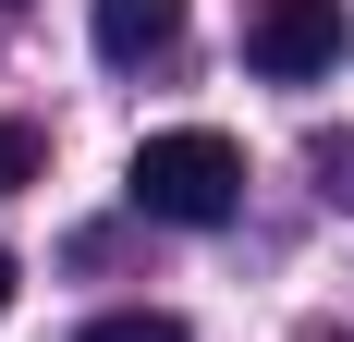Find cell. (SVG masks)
Instances as JSON below:
<instances>
[{"label": "cell", "mask_w": 354, "mask_h": 342, "mask_svg": "<svg viewBox=\"0 0 354 342\" xmlns=\"http://www.w3.org/2000/svg\"><path fill=\"white\" fill-rule=\"evenodd\" d=\"M12 281H25V269H12V257H0V318H12Z\"/></svg>", "instance_id": "52a82bcc"}, {"label": "cell", "mask_w": 354, "mask_h": 342, "mask_svg": "<svg viewBox=\"0 0 354 342\" xmlns=\"http://www.w3.org/2000/svg\"><path fill=\"white\" fill-rule=\"evenodd\" d=\"M318 342H342V330H318Z\"/></svg>", "instance_id": "9c48e42d"}, {"label": "cell", "mask_w": 354, "mask_h": 342, "mask_svg": "<svg viewBox=\"0 0 354 342\" xmlns=\"http://www.w3.org/2000/svg\"><path fill=\"white\" fill-rule=\"evenodd\" d=\"M25 183H37V135H25V123H0V196H25Z\"/></svg>", "instance_id": "8992f818"}, {"label": "cell", "mask_w": 354, "mask_h": 342, "mask_svg": "<svg viewBox=\"0 0 354 342\" xmlns=\"http://www.w3.org/2000/svg\"><path fill=\"white\" fill-rule=\"evenodd\" d=\"M86 25H98V62H159L183 37V0H98Z\"/></svg>", "instance_id": "3957f363"}, {"label": "cell", "mask_w": 354, "mask_h": 342, "mask_svg": "<svg viewBox=\"0 0 354 342\" xmlns=\"http://www.w3.org/2000/svg\"><path fill=\"white\" fill-rule=\"evenodd\" d=\"M73 342H183V318H159V306H122V318H86Z\"/></svg>", "instance_id": "277c9868"}, {"label": "cell", "mask_w": 354, "mask_h": 342, "mask_svg": "<svg viewBox=\"0 0 354 342\" xmlns=\"http://www.w3.org/2000/svg\"><path fill=\"white\" fill-rule=\"evenodd\" d=\"M122 196H135L147 220H171V233H220V220L245 208V147L220 135V123L135 135V159H122Z\"/></svg>", "instance_id": "6da1fadb"}, {"label": "cell", "mask_w": 354, "mask_h": 342, "mask_svg": "<svg viewBox=\"0 0 354 342\" xmlns=\"http://www.w3.org/2000/svg\"><path fill=\"white\" fill-rule=\"evenodd\" d=\"M342 49H354L342 0H245V62L269 86H318V73H342Z\"/></svg>", "instance_id": "7a4b0ae2"}, {"label": "cell", "mask_w": 354, "mask_h": 342, "mask_svg": "<svg viewBox=\"0 0 354 342\" xmlns=\"http://www.w3.org/2000/svg\"><path fill=\"white\" fill-rule=\"evenodd\" d=\"M318 196L354 208V135H318Z\"/></svg>", "instance_id": "5b68a950"}, {"label": "cell", "mask_w": 354, "mask_h": 342, "mask_svg": "<svg viewBox=\"0 0 354 342\" xmlns=\"http://www.w3.org/2000/svg\"><path fill=\"white\" fill-rule=\"evenodd\" d=\"M12 12H25V0H0V25H12Z\"/></svg>", "instance_id": "ba28073f"}]
</instances>
